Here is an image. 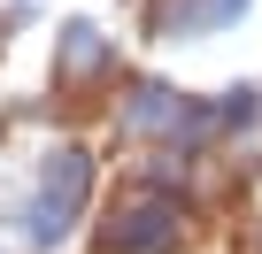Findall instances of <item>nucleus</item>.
Returning a JSON list of instances; mask_svg holds the SVG:
<instances>
[{
	"label": "nucleus",
	"instance_id": "nucleus-1",
	"mask_svg": "<svg viewBox=\"0 0 262 254\" xmlns=\"http://www.w3.org/2000/svg\"><path fill=\"white\" fill-rule=\"evenodd\" d=\"M108 246H116V254H162V246H170V208H139V216H123V223L108 231Z\"/></svg>",
	"mask_w": 262,
	"mask_h": 254
}]
</instances>
